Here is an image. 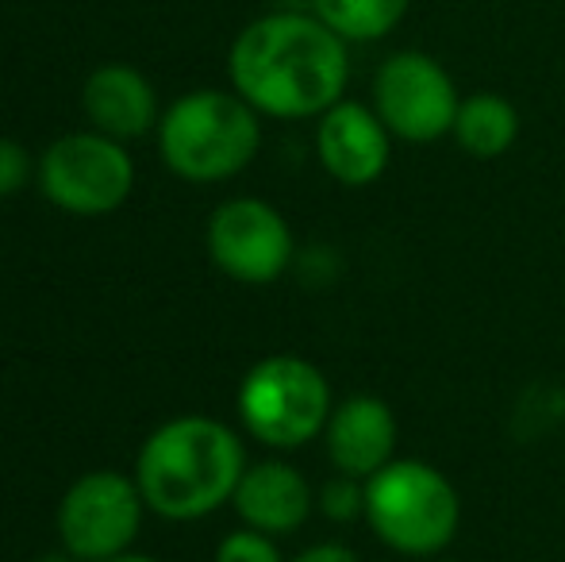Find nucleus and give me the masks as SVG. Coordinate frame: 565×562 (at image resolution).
Instances as JSON below:
<instances>
[{"instance_id": "obj_1", "label": "nucleus", "mask_w": 565, "mask_h": 562, "mask_svg": "<svg viewBox=\"0 0 565 562\" xmlns=\"http://www.w3.org/2000/svg\"><path fill=\"white\" fill-rule=\"evenodd\" d=\"M227 74L258 116L320 120L347 97V39H339L316 12H269L238 31Z\"/></svg>"}, {"instance_id": "obj_2", "label": "nucleus", "mask_w": 565, "mask_h": 562, "mask_svg": "<svg viewBox=\"0 0 565 562\" xmlns=\"http://www.w3.org/2000/svg\"><path fill=\"white\" fill-rule=\"evenodd\" d=\"M246 474V450L227 424L181 416L162 424L139 450L135 481L147 509L166 520H201L227 505Z\"/></svg>"}, {"instance_id": "obj_3", "label": "nucleus", "mask_w": 565, "mask_h": 562, "mask_svg": "<svg viewBox=\"0 0 565 562\" xmlns=\"http://www.w3.org/2000/svg\"><path fill=\"white\" fill-rule=\"evenodd\" d=\"M365 524L396 555L431 559L458 536L461 497L439 466L393 458L365 478Z\"/></svg>"}, {"instance_id": "obj_4", "label": "nucleus", "mask_w": 565, "mask_h": 562, "mask_svg": "<svg viewBox=\"0 0 565 562\" xmlns=\"http://www.w3.org/2000/svg\"><path fill=\"white\" fill-rule=\"evenodd\" d=\"M158 147L178 178L227 181L254 162L262 147V124L238 93L196 89L166 108Z\"/></svg>"}, {"instance_id": "obj_5", "label": "nucleus", "mask_w": 565, "mask_h": 562, "mask_svg": "<svg viewBox=\"0 0 565 562\" xmlns=\"http://www.w3.org/2000/svg\"><path fill=\"white\" fill-rule=\"evenodd\" d=\"M331 409L328 378L300 354H269L238 385V421L274 450H297L323 435Z\"/></svg>"}, {"instance_id": "obj_6", "label": "nucleus", "mask_w": 565, "mask_h": 562, "mask_svg": "<svg viewBox=\"0 0 565 562\" xmlns=\"http://www.w3.org/2000/svg\"><path fill=\"white\" fill-rule=\"evenodd\" d=\"M461 93L439 59L424 51H396L373 74V113L388 136L427 147L454 131Z\"/></svg>"}, {"instance_id": "obj_7", "label": "nucleus", "mask_w": 565, "mask_h": 562, "mask_svg": "<svg viewBox=\"0 0 565 562\" xmlns=\"http://www.w3.org/2000/svg\"><path fill=\"white\" fill-rule=\"evenodd\" d=\"M39 185L46 201L74 216H105L131 197L135 166L119 139L100 131H77L51 142L39 162Z\"/></svg>"}, {"instance_id": "obj_8", "label": "nucleus", "mask_w": 565, "mask_h": 562, "mask_svg": "<svg viewBox=\"0 0 565 562\" xmlns=\"http://www.w3.org/2000/svg\"><path fill=\"white\" fill-rule=\"evenodd\" d=\"M139 481L116 470H93L66 489L58 505V536L66 551L82 562L124 555L142 524Z\"/></svg>"}, {"instance_id": "obj_9", "label": "nucleus", "mask_w": 565, "mask_h": 562, "mask_svg": "<svg viewBox=\"0 0 565 562\" xmlns=\"http://www.w3.org/2000/svg\"><path fill=\"white\" fill-rule=\"evenodd\" d=\"M209 255L227 278L269 285L292 266V227L274 204L258 197H235L209 220Z\"/></svg>"}, {"instance_id": "obj_10", "label": "nucleus", "mask_w": 565, "mask_h": 562, "mask_svg": "<svg viewBox=\"0 0 565 562\" xmlns=\"http://www.w3.org/2000/svg\"><path fill=\"white\" fill-rule=\"evenodd\" d=\"M316 155L328 178H335L347 189H365L388 170L393 158V136L373 113V105L362 100H347L331 105L320 116L316 128Z\"/></svg>"}, {"instance_id": "obj_11", "label": "nucleus", "mask_w": 565, "mask_h": 562, "mask_svg": "<svg viewBox=\"0 0 565 562\" xmlns=\"http://www.w3.org/2000/svg\"><path fill=\"white\" fill-rule=\"evenodd\" d=\"M323 439H328V458L335 474H350V478L365 481L396 458L401 424H396L388 401L373 397V393H354V397L339 401L331 409Z\"/></svg>"}, {"instance_id": "obj_12", "label": "nucleus", "mask_w": 565, "mask_h": 562, "mask_svg": "<svg viewBox=\"0 0 565 562\" xmlns=\"http://www.w3.org/2000/svg\"><path fill=\"white\" fill-rule=\"evenodd\" d=\"M235 512L246 528L266 536H289L312 517L316 497L308 478L289 463H258L246 466L238 489L231 497Z\"/></svg>"}, {"instance_id": "obj_13", "label": "nucleus", "mask_w": 565, "mask_h": 562, "mask_svg": "<svg viewBox=\"0 0 565 562\" xmlns=\"http://www.w3.org/2000/svg\"><path fill=\"white\" fill-rule=\"evenodd\" d=\"M82 105L89 113L93 128L100 136H113V139H139L150 131L158 116L154 105V89L150 82L131 66H100L89 74L82 93Z\"/></svg>"}, {"instance_id": "obj_14", "label": "nucleus", "mask_w": 565, "mask_h": 562, "mask_svg": "<svg viewBox=\"0 0 565 562\" xmlns=\"http://www.w3.org/2000/svg\"><path fill=\"white\" fill-rule=\"evenodd\" d=\"M450 139L477 162H492V158L508 155L520 139V113L500 93H469L458 105Z\"/></svg>"}, {"instance_id": "obj_15", "label": "nucleus", "mask_w": 565, "mask_h": 562, "mask_svg": "<svg viewBox=\"0 0 565 562\" xmlns=\"http://www.w3.org/2000/svg\"><path fill=\"white\" fill-rule=\"evenodd\" d=\"M412 0H312V12L347 43H377L393 35Z\"/></svg>"}, {"instance_id": "obj_16", "label": "nucleus", "mask_w": 565, "mask_h": 562, "mask_svg": "<svg viewBox=\"0 0 565 562\" xmlns=\"http://www.w3.org/2000/svg\"><path fill=\"white\" fill-rule=\"evenodd\" d=\"M320 512L335 524H350V520L365 517V481L350 478V474H335L320 489Z\"/></svg>"}, {"instance_id": "obj_17", "label": "nucleus", "mask_w": 565, "mask_h": 562, "mask_svg": "<svg viewBox=\"0 0 565 562\" xmlns=\"http://www.w3.org/2000/svg\"><path fill=\"white\" fill-rule=\"evenodd\" d=\"M216 562H285V559L266 532L243 528V532L224 536V543L216 548Z\"/></svg>"}, {"instance_id": "obj_18", "label": "nucleus", "mask_w": 565, "mask_h": 562, "mask_svg": "<svg viewBox=\"0 0 565 562\" xmlns=\"http://www.w3.org/2000/svg\"><path fill=\"white\" fill-rule=\"evenodd\" d=\"M28 173H31L28 150H23L15 139H4V136H0V197H12L15 189H23Z\"/></svg>"}, {"instance_id": "obj_19", "label": "nucleus", "mask_w": 565, "mask_h": 562, "mask_svg": "<svg viewBox=\"0 0 565 562\" xmlns=\"http://www.w3.org/2000/svg\"><path fill=\"white\" fill-rule=\"evenodd\" d=\"M289 562H362V559L350 548H342V543H316V548L300 551V555Z\"/></svg>"}, {"instance_id": "obj_20", "label": "nucleus", "mask_w": 565, "mask_h": 562, "mask_svg": "<svg viewBox=\"0 0 565 562\" xmlns=\"http://www.w3.org/2000/svg\"><path fill=\"white\" fill-rule=\"evenodd\" d=\"M100 562H158V559H147V555H113V559H100Z\"/></svg>"}, {"instance_id": "obj_21", "label": "nucleus", "mask_w": 565, "mask_h": 562, "mask_svg": "<svg viewBox=\"0 0 565 562\" xmlns=\"http://www.w3.org/2000/svg\"><path fill=\"white\" fill-rule=\"evenodd\" d=\"M43 562H70V559H43Z\"/></svg>"}]
</instances>
